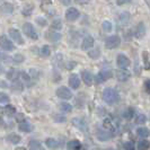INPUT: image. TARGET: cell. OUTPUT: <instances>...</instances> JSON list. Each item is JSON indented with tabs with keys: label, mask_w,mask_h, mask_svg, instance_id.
Masks as SVG:
<instances>
[{
	"label": "cell",
	"mask_w": 150,
	"mask_h": 150,
	"mask_svg": "<svg viewBox=\"0 0 150 150\" xmlns=\"http://www.w3.org/2000/svg\"><path fill=\"white\" fill-rule=\"evenodd\" d=\"M50 46L49 45H44V46H42L41 47V50H40V55L41 57H43V58H46V57H49L50 55Z\"/></svg>",
	"instance_id": "obj_21"
},
{
	"label": "cell",
	"mask_w": 150,
	"mask_h": 150,
	"mask_svg": "<svg viewBox=\"0 0 150 150\" xmlns=\"http://www.w3.org/2000/svg\"><path fill=\"white\" fill-rule=\"evenodd\" d=\"M67 147L69 150H80L81 144H80V142L78 140H71V141L68 142Z\"/></svg>",
	"instance_id": "obj_16"
},
{
	"label": "cell",
	"mask_w": 150,
	"mask_h": 150,
	"mask_svg": "<svg viewBox=\"0 0 150 150\" xmlns=\"http://www.w3.org/2000/svg\"><path fill=\"white\" fill-rule=\"evenodd\" d=\"M59 108H60L62 112H71V110H72V106L70 105V104H68V103H61L59 104Z\"/></svg>",
	"instance_id": "obj_23"
},
{
	"label": "cell",
	"mask_w": 150,
	"mask_h": 150,
	"mask_svg": "<svg viewBox=\"0 0 150 150\" xmlns=\"http://www.w3.org/2000/svg\"><path fill=\"white\" fill-rule=\"evenodd\" d=\"M103 100L105 102L106 104L113 105V104H115V103H117L120 100V95L114 88L107 87L103 91Z\"/></svg>",
	"instance_id": "obj_1"
},
{
	"label": "cell",
	"mask_w": 150,
	"mask_h": 150,
	"mask_svg": "<svg viewBox=\"0 0 150 150\" xmlns=\"http://www.w3.org/2000/svg\"><path fill=\"white\" fill-rule=\"evenodd\" d=\"M75 66H76V63H71V64L69 63V64H68V66H67V68H68V69H69V70H70L71 68H72V67H75Z\"/></svg>",
	"instance_id": "obj_48"
},
{
	"label": "cell",
	"mask_w": 150,
	"mask_h": 150,
	"mask_svg": "<svg viewBox=\"0 0 150 150\" xmlns=\"http://www.w3.org/2000/svg\"><path fill=\"white\" fill-rule=\"evenodd\" d=\"M78 17H79V11L76 8L70 7L66 11V18H67V21H69V22H74L76 19H78Z\"/></svg>",
	"instance_id": "obj_9"
},
{
	"label": "cell",
	"mask_w": 150,
	"mask_h": 150,
	"mask_svg": "<svg viewBox=\"0 0 150 150\" xmlns=\"http://www.w3.org/2000/svg\"><path fill=\"white\" fill-rule=\"evenodd\" d=\"M57 96L59 98H61V99L68 100V99H71L72 98V93L67 87H60V88L57 89Z\"/></svg>",
	"instance_id": "obj_4"
},
{
	"label": "cell",
	"mask_w": 150,
	"mask_h": 150,
	"mask_svg": "<svg viewBox=\"0 0 150 150\" xmlns=\"http://www.w3.org/2000/svg\"><path fill=\"white\" fill-rule=\"evenodd\" d=\"M2 72H4V68H2V66L0 64V75H1Z\"/></svg>",
	"instance_id": "obj_49"
},
{
	"label": "cell",
	"mask_w": 150,
	"mask_h": 150,
	"mask_svg": "<svg viewBox=\"0 0 150 150\" xmlns=\"http://www.w3.org/2000/svg\"><path fill=\"white\" fill-rule=\"evenodd\" d=\"M149 85H150V81L149 80H147L146 83H144V86H146V90L149 93Z\"/></svg>",
	"instance_id": "obj_46"
},
{
	"label": "cell",
	"mask_w": 150,
	"mask_h": 150,
	"mask_svg": "<svg viewBox=\"0 0 150 150\" xmlns=\"http://www.w3.org/2000/svg\"><path fill=\"white\" fill-rule=\"evenodd\" d=\"M16 150H26L24 147H18V148H16Z\"/></svg>",
	"instance_id": "obj_50"
},
{
	"label": "cell",
	"mask_w": 150,
	"mask_h": 150,
	"mask_svg": "<svg viewBox=\"0 0 150 150\" xmlns=\"http://www.w3.org/2000/svg\"><path fill=\"white\" fill-rule=\"evenodd\" d=\"M8 102H9V97L7 96V94L0 93V103H8Z\"/></svg>",
	"instance_id": "obj_37"
},
{
	"label": "cell",
	"mask_w": 150,
	"mask_h": 150,
	"mask_svg": "<svg viewBox=\"0 0 150 150\" xmlns=\"http://www.w3.org/2000/svg\"><path fill=\"white\" fill-rule=\"evenodd\" d=\"M30 150H45L42 146V143L38 140H30Z\"/></svg>",
	"instance_id": "obj_17"
},
{
	"label": "cell",
	"mask_w": 150,
	"mask_h": 150,
	"mask_svg": "<svg viewBox=\"0 0 150 150\" xmlns=\"http://www.w3.org/2000/svg\"><path fill=\"white\" fill-rule=\"evenodd\" d=\"M116 62H117V67L120 69H125V68H128L130 66V60H129L128 57L124 55V54H119Z\"/></svg>",
	"instance_id": "obj_7"
},
{
	"label": "cell",
	"mask_w": 150,
	"mask_h": 150,
	"mask_svg": "<svg viewBox=\"0 0 150 150\" xmlns=\"http://www.w3.org/2000/svg\"><path fill=\"white\" fill-rule=\"evenodd\" d=\"M21 140H22V138L18 134H10L7 137V141H9L10 143H14V144L21 142Z\"/></svg>",
	"instance_id": "obj_20"
},
{
	"label": "cell",
	"mask_w": 150,
	"mask_h": 150,
	"mask_svg": "<svg viewBox=\"0 0 150 150\" xmlns=\"http://www.w3.org/2000/svg\"><path fill=\"white\" fill-rule=\"evenodd\" d=\"M46 146L50 148V149H55V148H58L59 146H60V142L59 141H57L55 139H52V138H49V139H46Z\"/></svg>",
	"instance_id": "obj_19"
},
{
	"label": "cell",
	"mask_w": 150,
	"mask_h": 150,
	"mask_svg": "<svg viewBox=\"0 0 150 150\" xmlns=\"http://www.w3.org/2000/svg\"><path fill=\"white\" fill-rule=\"evenodd\" d=\"M72 123L75 124L76 127H78V128H83V125H85V123H83V121L81 119H74L72 120Z\"/></svg>",
	"instance_id": "obj_33"
},
{
	"label": "cell",
	"mask_w": 150,
	"mask_h": 150,
	"mask_svg": "<svg viewBox=\"0 0 150 150\" xmlns=\"http://www.w3.org/2000/svg\"><path fill=\"white\" fill-rule=\"evenodd\" d=\"M138 149L139 150H148L149 149V142L147 140H141L138 143Z\"/></svg>",
	"instance_id": "obj_26"
},
{
	"label": "cell",
	"mask_w": 150,
	"mask_h": 150,
	"mask_svg": "<svg viewBox=\"0 0 150 150\" xmlns=\"http://www.w3.org/2000/svg\"><path fill=\"white\" fill-rule=\"evenodd\" d=\"M53 117L57 122H66V120H67L64 116H61V115H58V114H54Z\"/></svg>",
	"instance_id": "obj_39"
},
{
	"label": "cell",
	"mask_w": 150,
	"mask_h": 150,
	"mask_svg": "<svg viewBox=\"0 0 150 150\" xmlns=\"http://www.w3.org/2000/svg\"><path fill=\"white\" fill-rule=\"evenodd\" d=\"M81 77H83V83H86L87 86H91L93 85V80H94V76L91 75L88 71H83L81 74Z\"/></svg>",
	"instance_id": "obj_14"
},
{
	"label": "cell",
	"mask_w": 150,
	"mask_h": 150,
	"mask_svg": "<svg viewBox=\"0 0 150 150\" xmlns=\"http://www.w3.org/2000/svg\"><path fill=\"white\" fill-rule=\"evenodd\" d=\"M0 10H1V13H4V14H11L13 10H14V7H13L11 4L5 2V4H2V5L0 6Z\"/></svg>",
	"instance_id": "obj_15"
},
{
	"label": "cell",
	"mask_w": 150,
	"mask_h": 150,
	"mask_svg": "<svg viewBox=\"0 0 150 150\" xmlns=\"http://www.w3.org/2000/svg\"><path fill=\"white\" fill-rule=\"evenodd\" d=\"M96 135H97V139L99 141H106V140H108V139L112 138V134L107 130H100V129L97 130Z\"/></svg>",
	"instance_id": "obj_12"
},
{
	"label": "cell",
	"mask_w": 150,
	"mask_h": 150,
	"mask_svg": "<svg viewBox=\"0 0 150 150\" xmlns=\"http://www.w3.org/2000/svg\"><path fill=\"white\" fill-rule=\"evenodd\" d=\"M93 45H94V38H91L90 35H87L83 41V46H81L83 50L87 51V50H89L90 47H93Z\"/></svg>",
	"instance_id": "obj_13"
},
{
	"label": "cell",
	"mask_w": 150,
	"mask_h": 150,
	"mask_svg": "<svg viewBox=\"0 0 150 150\" xmlns=\"http://www.w3.org/2000/svg\"><path fill=\"white\" fill-rule=\"evenodd\" d=\"M120 19L122 23H127L129 19H130V14H129V13H123V14H121Z\"/></svg>",
	"instance_id": "obj_35"
},
{
	"label": "cell",
	"mask_w": 150,
	"mask_h": 150,
	"mask_svg": "<svg viewBox=\"0 0 150 150\" xmlns=\"http://www.w3.org/2000/svg\"><path fill=\"white\" fill-rule=\"evenodd\" d=\"M121 44V38L117 35H112L105 40V47L108 50H112L115 47H119Z\"/></svg>",
	"instance_id": "obj_2"
},
{
	"label": "cell",
	"mask_w": 150,
	"mask_h": 150,
	"mask_svg": "<svg viewBox=\"0 0 150 150\" xmlns=\"http://www.w3.org/2000/svg\"><path fill=\"white\" fill-rule=\"evenodd\" d=\"M146 120H147V119H146V116H144L143 114H139V115H138V119H137V123H138V124H141V123H144Z\"/></svg>",
	"instance_id": "obj_38"
},
{
	"label": "cell",
	"mask_w": 150,
	"mask_h": 150,
	"mask_svg": "<svg viewBox=\"0 0 150 150\" xmlns=\"http://www.w3.org/2000/svg\"><path fill=\"white\" fill-rule=\"evenodd\" d=\"M68 83H69V86H70L72 89H78V88H79V86H80V79H79V76L76 75V74L70 75Z\"/></svg>",
	"instance_id": "obj_10"
},
{
	"label": "cell",
	"mask_w": 150,
	"mask_h": 150,
	"mask_svg": "<svg viewBox=\"0 0 150 150\" xmlns=\"http://www.w3.org/2000/svg\"><path fill=\"white\" fill-rule=\"evenodd\" d=\"M132 114H133V110H132V108H129L128 112L124 113V116H125L127 119H131V117H132Z\"/></svg>",
	"instance_id": "obj_41"
},
{
	"label": "cell",
	"mask_w": 150,
	"mask_h": 150,
	"mask_svg": "<svg viewBox=\"0 0 150 150\" xmlns=\"http://www.w3.org/2000/svg\"><path fill=\"white\" fill-rule=\"evenodd\" d=\"M88 0H76V2L77 4H86Z\"/></svg>",
	"instance_id": "obj_47"
},
{
	"label": "cell",
	"mask_w": 150,
	"mask_h": 150,
	"mask_svg": "<svg viewBox=\"0 0 150 150\" xmlns=\"http://www.w3.org/2000/svg\"><path fill=\"white\" fill-rule=\"evenodd\" d=\"M52 28H54V30H61V28H62V22H61V19H55V21H53Z\"/></svg>",
	"instance_id": "obj_30"
},
{
	"label": "cell",
	"mask_w": 150,
	"mask_h": 150,
	"mask_svg": "<svg viewBox=\"0 0 150 150\" xmlns=\"http://www.w3.org/2000/svg\"><path fill=\"white\" fill-rule=\"evenodd\" d=\"M96 150H98V149H96Z\"/></svg>",
	"instance_id": "obj_51"
},
{
	"label": "cell",
	"mask_w": 150,
	"mask_h": 150,
	"mask_svg": "<svg viewBox=\"0 0 150 150\" xmlns=\"http://www.w3.org/2000/svg\"><path fill=\"white\" fill-rule=\"evenodd\" d=\"M0 47L4 49L5 51H13L14 50V44L6 36H0Z\"/></svg>",
	"instance_id": "obj_6"
},
{
	"label": "cell",
	"mask_w": 150,
	"mask_h": 150,
	"mask_svg": "<svg viewBox=\"0 0 150 150\" xmlns=\"http://www.w3.org/2000/svg\"><path fill=\"white\" fill-rule=\"evenodd\" d=\"M112 71L111 70H108V69H103V70H100V72L98 74V76L96 77V83H103V81H105V80H108L110 78H112Z\"/></svg>",
	"instance_id": "obj_5"
},
{
	"label": "cell",
	"mask_w": 150,
	"mask_h": 150,
	"mask_svg": "<svg viewBox=\"0 0 150 150\" xmlns=\"http://www.w3.org/2000/svg\"><path fill=\"white\" fill-rule=\"evenodd\" d=\"M36 22H38V25H41V26H45V25H46V21H45L44 18H41V17L36 18Z\"/></svg>",
	"instance_id": "obj_42"
},
{
	"label": "cell",
	"mask_w": 150,
	"mask_h": 150,
	"mask_svg": "<svg viewBox=\"0 0 150 150\" xmlns=\"http://www.w3.org/2000/svg\"><path fill=\"white\" fill-rule=\"evenodd\" d=\"M13 59H14V62H16V63H22L23 61L25 60L22 54H16V55H14Z\"/></svg>",
	"instance_id": "obj_36"
},
{
	"label": "cell",
	"mask_w": 150,
	"mask_h": 150,
	"mask_svg": "<svg viewBox=\"0 0 150 150\" xmlns=\"http://www.w3.org/2000/svg\"><path fill=\"white\" fill-rule=\"evenodd\" d=\"M18 76H19V72H17L16 70H10L9 72L7 74V78L9 80H17V78H18Z\"/></svg>",
	"instance_id": "obj_25"
},
{
	"label": "cell",
	"mask_w": 150,
	"mask_h": 150,
	"mask_svg": "<svg viewBox=\"0 0 150 150\" xmlns=\"http://www.w3.org/2000/svg\"><path fill=\"white\" fill-rule=\"evenodd\" d=\"M110 150H111V149H110Z\"/></svg>",
	"instance_id": "obj_52"
},
{
	"label": "cell",
	"mask_w": 150,
	"mask_h": 150,
	"mask_svg": "<svg viewBox=\"0 0 150 150\" xmlns=\"http://www.w3.org/2000/svg\"><path fill=\"white\" fill-rule=\"evenodd\" d=\"M32 11H33V6L32 5H28L27 7H25L23 9V14L24 16H30L32 14Z\"/></svg>",
	"instance_id": "obj_32"
},
{
	"label": "cell",
	"mask_w": 150,
	"mask_h": 150,
	"mask_svg": "<svg viewBox=\"0 0 150 150\" xmlns=\"http://www.w3.org/2000/svg\"><path fill=\"white\" fill-rule=\"evenodd\" d=\"M47 38H49V40H51L52 42H58L61 38V35L59 33H54V32L51 33V32H50V33L47 34Z\"/></svg>",
	"instance_id": "obj_24"
},
{
	"label": "cell",
	"mask_w": 150,
	"mask_h": 150,
	"mask_svg": "<svg viewBox=\"0 0 150 150\" xmlns=\"http://www.w3.org/2000/svg\"><path fill=\"white\" fill-rule=\"evenodd\" d=\"M5 112L7 113L8 116H13V115L16 113V110L11 105H7V107L5 108Z\"/></svg>",
	"instance_id": "obj_31"
},
{
	"label": "cell",
	"mask_w": 150,
	"mask_h": 150,
	"mask_svg": "<svg viewBox=\"0 0 150 150\" xmlns=\"http://www.w3.org/2000/svg\"><path fill=\"white\" fill-rule=\"evenodd\" d=\"M19 129L22 130L23 132H30L32 131V127H30V123L28 121H22L21 123H19Z\"/></svg>",
	"instance_id": "obj_18"
},
{
	"label": "cell",
	"mask_w": 150,
	"mask_h": 150,
	"mask_svg": "<svg viewBox=\"0 0 150 150\" xmlns=\"http://www.w3.org/2000/svg\"><path fill=\"white\" fill-rule=\"evenodd\" d=\"M129 2H131V0H116V4L119 6H123L125 4H129Z\"/></svg>",
	"instance_id": "obj_43"
},
{
	"label": "cell",
	"mask_w": 150,
	"mask_h": 150,
	"mask_svg": "<svg viewBox=\"0 0 150 150\" xmlns=\"http://www.w3.org/2000/svg\"><path fill=\"white\" fill-rule=\"evenodd\" d=\"M104 128H105L107 131L114 129V125H113L112 121L110 120V119H105V120H104Z\"/></svg>",
	"instance_id": "obj_29"
},
{
	"label": "cell",
	"mask_w": 150,
	"mask_h": 150,
	"mask_svg": "<svg viewBox=\"0 0 150 150\" xmlns=\"http://www.w3.org/2000/svg\"><path fill=\"white\" fill-rule=\"evenodd\" d=\"M130 77H131V72L128 71L127 69H120L116 72V78L119 81H127Z\"/></svg>",
	"instance_id": "obj_11"
},
{
	"label": "cell",
	"mask_w": 150,
	"mask_h": 150,
	"mask_svg": "<svg viewBox=\"0 0 150 150\" xmlns=\"http://www.w3.org/2000/svg\"><path fill=\"white\" fill-rule=\"evenodd\" d=\"M23 30L25 33V35H27L32 40H38V34H36V30L34 28V26L30 24V23H25L23 25Z\"/></svg>",
	"instance_id": "obj_3"
},
{
	"label": "cell",
	"mask_w": 150,
	"mask_h": 150,
	"mask_svg": "<svg viewBox=\"0 0 150 150\" xmlns=\"http://www.w3.org/2000/svg\"><path fill=\"white\" fill-rule=\"evenodd\" d=\"M9 35H10V38H13L17 44H19V45L24 44V40H23V38H22V34H21L17 30H15V28H10V30H9Z\"/></svg>",
	"instance_id": "obj_8"
},
{
	"label": "cell",
	"mask_w": 150,
	"mask_h": 150,
	"mask_svg": "<svg viewBox=\"0 0 150 150\" xmlns=\"http://www.w3.org/2000/svg\"><path fill=\"white\" fill-rule=\"evenodd\" d=\"M19 75L22 76L23 79H24V80H26V81H28V80H30V76L27 75V74H25V72H21Z\"/></svg>",
	"instance_id": "obj_44"
},
{
	"label": "cell",
	"mask_w": 150,
	"mask_h": 150,
	"mask_svg": "<svg viewBox=\"0 0 150 150\" xmlns=\"http://www.w3.org/2000/svg\"><path fill=\"white\" fill-rule=\"evenodd\" d=\"M124 149L125 150H134V144H133V142L124 143Z\"/></svg>",
	"instance_id": "obj_40"
},
{
	"label": "cell",
	"mask_w": 150,
	"mask_h": 150,
	"mask_svg": "<svg viewBox=\"0 0 150 150\" xmlns=\"http://www.w3.org/2000/svg\"><path fill=\"white\" fill-rule=\"evenodd\" d=\"M102 28H103V30H105V32H111L112 30V24L108 22V21H105V22H103V24H102Z\"/></svg>",
	"instance_id": "obj_27"
},
{
	"label": "cell",
	"mask_w": 150,
	"mask_h": 150,
	"mask_svg": "<svg viewBox=\"0 0 150 150\" xmlns=\"http://www.w3.org/2000/svg\"><path fill=\"white\" fill-rule=\"evenodd\" d=\"M60 1L64 5V6H69V5H70V2H71V0H60Z\"/></svg>",
	"instance_id": "obj_45"
},
{
	"label": "cell",
	"mask_w": 150,
	"mask_h": 150,
	"mask_svg": "<svg viewBox=\"0 0 150 150\" xmlns=\"http://www.w3.org/2000/svg\"><path fill=\"white\" fill-rule=\"evenodd\" d=\"M137 133L139 137H142V138H147L149 135V129L147 128H139L137 130Z\"/></svg>",
	"instance_id": "obj_22"
},
{
	"label": "cell",
	"mask_w": 150,
	"mask_h": 150,
	"mask_svg": "<svg viewBox=\"0 0 150 150\" xmlns=\"http://www.w3.org/2000/svg\"><path fill=\"white\" fill-rule=\"evenodd\" d=\"M143 34H144V26H143L142 23H140L139 26H138V34H137V36L140 38V36H143Z\"/></svg>",
	"instance_id": "obj_34"
},
{
	"label": "cell",
	"mask_w": 150,
	"mask_h": 150,
	"mask_svg": "<svg viewBox=\"0 0 150 150\" xmlns=\"http://www.w3.org/2000/svg\"><path fill=\"white\" fill-rule=\"evenodd\" d=\"M99 54H100V51H99V49H95V50L88 51V55H89L90 58H93V59H96L97 57H99Z\"/></svg>",
	"instance_id": "obj_28"
}]
</instances>
